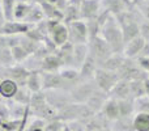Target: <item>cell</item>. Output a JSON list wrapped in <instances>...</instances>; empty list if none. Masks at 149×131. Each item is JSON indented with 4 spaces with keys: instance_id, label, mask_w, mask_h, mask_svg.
I'll return each mask as SVG.
<instances>
[{
    "instance_id": "9a60e30c",
    "label": "cell",
    "mask_w": 149,
    "mask_h": 131,
    "mask_svg": "<svg viewBox=\"0 0 149 131\" xmlns=\"http://www.w3.org/2000/svg\"><path fill=\"white\" fill-rule=\"evenodd\" d=\"M80 106H81V104H74V102L68 104L62 110L58 111V119H60L63 123H68V122H72V121H79Z\"/></svg>"
},
{
    "instance_id": "f35d334b",
    "label": "cell",
    "mask_w": 149,
    "mask_h": 131,
    "mask_svg": "<svg viewBox=\"0 0 149 131\" xmlns=\"http://www.w3.org/2000/svg\"><path fill=\"white\" fill-rule=\"evenodd\" d=\"M136 8H137V11L140 12L141 17L145 18L147 21H149V0L143 1V3H137Z\"/></svg>"
},
{
    "instance_id": "bcb514c9",
    "label": "cell",
    "mask_w": 149,
    "mask_h": 131,
    "mask_svg": "<svg viewBox=\"0 0 149 131\" xmlns=\"http://www.w3.org/2000/svg\"><path fill=\"white\" fill-rule=\"evenodd\" d=\"M95 131H109V130H95Z\"/></svg>"
},
{
    "instance_id": "5bb4252c",
    "label": "cell",
    "mask_w": 149,
    "mask_h": 131,
    "mask_svg": "<svg viewBox=\"0 0 149 131\" xmlns=\"http://www.w3.org/2000/svg\"><path fill=\"white\" fill-rule=\"evenodd\" d=\"M107 98H109L107 93L102 92V90H100V89H95L94 93L88 98L85 105H86L94 114H98L102 111V108H103V105H105V102L107 101Z\"/></svg>"
},
{
    "instance_id": "d6a6232c",
    "label": "cell",
    "mask_w": 149,
    "mask_h": 131,
    "mask_svg": "<svg viewBox=\"0 0 149 131\" xmlns=\"http://www.w3.org/2000/svg\"><path fill=\"white\" fill-rule=\"evenodd\" d=\"M10 53H12L13 60H15V62H17V63L22 62V60H25L26 58L29 57V54L26 53V50L24 49L20 43L16 45V46H13L12 49H10Z\"/></svg>"
},
{
    "instance_id": "277c9868",
    "label": "cell",
    "mask_w": 149,
    "mask_h": 131,
    "mask_svg": "<svg viewBox=\"0 0 149 131\" xmlns=\"http://www.w3.org/2000/svg\"><path fill=\"white\" fill-rule=\"evenodd\" d=\"M118 76L120 80L126 81H135V80H145L148 77V74H145L139 66L136 60L126 58L122 64L120 69L118 71Z\"/></svg>"
},
{
    "instance_id": "8d00e7d4",
    "label": "cell",
    "mask_w": 149,
    "mask_h": 131,
    "mask_svg": "<svg viewBox=\"0 0 149 131\" xmlns=\"http://www.w3.org/2000/svg\"><path fill=\"white\" fill-rule=\"evenodd\" d=\"M45 126H46V121L37 118V119H34L30 125H26L25 131H43Z\"/></svg>"
},
{
    "instance_id": "83f0119b",
    "label": "cell",
    "mask_w": 149,
    "mask_h": 131,
    "mask_svg": "<svg viewBox=\"0 0 149 131\" xmlns=\"http://www.w3.org/2000/svg\"><path fill=\"white\" fill-rule=\"evenodd\" d=\"M134 127L135 131H149V114L135 113Z\"/></svg>"
},
{
    "instance_id": "ee69618b",
    "label": "cell",
    "mask_w": 149,
    "mask_h": 131,
    "mask_svg": "<svg viewBox=\"0 0 149 131\" xmlns=\"http://www.w3.org/2000/svg\"><path fill=\"white\" fill-rule=\"evenodd\" d=\"M144 88H145V93H147V96H149V76L144 80Z\"/></svg>"
},
{
    "instance_id": "74e56055",
    "label": "cell",
    "mask_w": 149,
    "mask_h": 131,
    "mask_svg": "<svg viewBox=\"0 0 149 131\" xmlns=\"http://www.w3.org/2000/svg\"><path fill=\"white\" fill-rule=\"evenodd\" d=\"M139 28H140V36L144 38L145 42H149V21L141 17V20L139 21Z\"/></svg>"
},
{
    "instance_id": "7c38bea8",
    "label": "cell",
    "mask_w": 149,
    "mask_h": 131,
    "mask_svg": "<svg viewBox=\"0 0 149 131\" xmlns=\"http://www.w3.org/2000/svg\"><path fill=\"white\" fill-rule=\"evenodd\" d=\"M31 25L26 22H17V21H5L4 25L0 28V34L4 36H16V34H26L30 30Z\"/></svg>"
},
{
    "instance_id": "4dcf8cb0",
    "label": "cell",
    "mask_w": 149,
    "mask_h": 131,
    "mask_svg": "<svg viewBox=\"0 0 149 131\" xmlns=\"http://www.w3.org/2000/svg\"><path fill=\"white\" fill-rule=\"evenodd\" d=\"M29 90H28V88H24V87H21V88H18V90H17V93H16V96L13 98H15V101L18 104V105H22V106H29V104H30V97H31V95H29Z\"/></svg>"
},
{
    "instance_id": "3957f363",
    "label": "cell",
    "mask_w": 149,
    "mask_h": 131,
    "mask_svg": "<svg viewBox=\"0 0 149 131\" xmlns=\"http://www.w3.org/2000/svg\"><path fill=\"white\" fill-rule=\"evenodd\" d=\"M88 49H89V55H92L93 59L97 62L98 67L114 54L111 47L101 36L90 38L88 41Z\"/></svg>"
},
{
    "instance_id": "603a6c76",
    "label": "cell",
    "mask_w": 149,
    "mask_h": 131,
    "mask_svg": "<svg viewBox=\"0 0 149 131\" xmlns=\"http://www.w3.org/2000/svg\"><path fill=\"white\" fill-rule=\"evenodd\" d=\"M26 88L30 93H37L42 90V76L39 71H30L26 79Z\"/></svg>"
},
{
    "instance_id": "7a4b0ae2",
    "label": "cell",
    "mask_w": 149,
    "mask_h": 131,
    "mask_svg": "<svg viewBox=\"0 0 149 131\" xmlns=\"http://www.w3.org/2000/svg\"><path fill=\"white\" fill-rule=\"evenodd\" d=\"M30 111L39 119L43 121H52V119H58V111L54 110L51 106L47 104L46 95L45 92H37L33 93L30 97V104H29Z\"/></svg>"
},
{
    "instance_id": "e575fe53",
    "label": "cell",
    "mask_w": 149,
    "mask_h": 131,
    "mask_svg": "<svg viewBox=\"0 0 149 131\" xmlns=\"http://www.w3.org/2000/svg\"><path fill=\"white\" fill-rule=\"evenodd\" d=\"M13 60L9 47L0 46V64H9Z\"/></svg>"
},
{
    "instance_id": "d590c367",
    "label": "cell",
    "mask_w": 149,
    "mask_h": 131,
    "mask_svg": "<svg viewBox=\"0 0 149 131\" xmlns=\"http://www.w3.org/2000/svg\"><path fill=\"white\" fill-rule=\"evenodd\" d=\"M65 123H63L60 119H52V121H47L46 126L43 131H62Z\"/></svg>"
},
{
    "instance_id": "ba28073f",
    "label": "cell",
    "mask_w": 149,
    "mask_h": 131,
    "mask_svg": "<svg viewBox=\"0 0 149 131\" xmlns=\"http://www.w3.org/2000/svg\"><path fill=\"white\" fill-rule=\"evenodd\" d=\"M68 28V42L72 45L79 43H88L89 34H88L86 22L84 20H77L73 22L67 24Z\"/></svg>"
},
{
    "instance_id": "2e32d148",
    "label": "cell",
    "mask_w": 149,
    "mask_h": 131,
    "mask_svg": "<svg viewBox=\"0 0 149 131\" xmlns=\"http://www.w3.org/2000/svg\"><path fill=\"white\" fill-rule=\"evenodd\" d=\"M4 72H7V79H10L13 81L17 83V85L24 87L26 84V79H28V75L30 71L25 68V67L21 66H16V67H8L4 68Z\"/></svg>"
},
{
    "instance_id": "ffe728a7",
    "label": "cell",
    "mask_w": 149,
    "mask_h": 131,
    "mask_svg": "<svg viewBox=\"0 0 149 131\" xmlns=\"http://www.w3.org/2000/svg\"><path fill=\"white\" fill-rule=\"evenodd\" d=\"M101 113L103 114V116L106 117V118L109 119V121H115V119H118L119 117V106H118V100H115V98H111L109 97L107 101L105 102V105H103L102 108V111Z\"/></svg>"
},
{
    "instance_id": "ac0fdd59",
    "label": "cell",
    "mask_w": 149,
    "mask_h": 131,
    "mask_svg": "<svg viewBox=\"0 0 149 131\" xmlns=\"http://www.w3.org/2000/svg\"><path fill=\"white\" fill-rule=\"evenodd\" d=\"M63 63L56 54H49L45 57L41 62V71L42 72H59L62 69Z\"/></svg>"
},
{
    "instance_id": "c3c4849f",
    "label": "cell",
    "mask_w": 149,
    "mask_h": 131,
    "mask_svg": "<svg viewBox=\"0 0 149 131\" xmlns=\"http://www.w3.org/2000/svg\"><path fill=\"white\" fill-rule=\"evenodd\" d=\"M148 76H149V75H148Z\"/></svg>"
},
{
    "instance_id": "cb8c5ba5",
    "label": "cell",
    "mask_w": 149,
    "mask_h": 131,
    "mask_svg": "<svg viewBox=\"0 0 149 131\" xmlns=\"http://www.w3.org/2000/svg\"><path fill=\"white\" fill-rule=\"evenodd\" d=\"M111 131H135L134 116L132 117H119L111 122Z\"/></svg>"
},
{
    "instance_id": "8fae6325",
    "label": "cell",
    "mask_w": 149,
    "mask_h": 131,
    "mask_svg": "<svg viewBox=\"0 0 149 131\" xmlns=\"http://www.w3.org/2000/svg\"><path fill=\"white\" fill-rule=\"evenodd\" d=\"M102 11V0H82L80 4L81 20H95Z\"/></svg>"
},
{
    "instance_id": "4316f807",
    "label": "cell",
    "mask_w": 149,
    "mask_h": 131,
    "mask_svg": "<svg viewBox=\"0 0 149 131\" xmlns=\"http://www.w3.org/2000/svg\"><path fill=\"white\" fill-rule=\"evenodd\" d=\"M130 95L134 100L141 98L147 96L144 88V80H135V81H130Z\"/></svg>"
},
{
    "instance_id": "b9f144b4",
    "label": "cell",
    "mask_w": 149,
    "mask_h": 131,
    "mask_svg": "<svg viewBox=\"0 0 149 131\" xmlns=\"http://www.w3.org/2000/svg\"><path fill=\"white\" fill-rule=\"evenodd\" d=\"M140 57H149V42H145L144 49H143V51H141V54H140Z\"/></svg>"
},
{
    "instance_id": "7dc6e473",
    "label": "cell",
    "mask_w": 149,
    "mask_h": 131,
    "mask_svg": "<svg viewBox=\"0 0 149 131\" xmlns=\"http://www.w3.org/2000/svg\"><path fill=\"white\" fill-rule=\"evenodd\" d=\"M132 1H134V3H135V4H136V0H132Z\"/></svg>"
},
{
    "instance_id": "d4e9b609",
    "label": "cell",
    "mask_w": 149,
    "mask_h": 131,
    "mask_svg": "<svg viewBox=\"0 0 149 131\" xmlns=\"http://www.w3.org/2000/svg\"><path fill=\"white\" fill-rule=\"evenodd\" d=\"M18 90V85L16 81L10 79H4L0 83V95L4 98H13Z\"/></svg>"
},
{
    "instance_id": "e0dca14e",
    "label": "cell",
    "mask_w": 149,
    "mask_h": 131,
    "mask_svg": "<svg viewBox=\"0 0 149 131\" xmlns=\"http://www.w3.org/2000/svg\"><path fill=\"white\" fill-rule=\"evenodd\" d=\"M98 68V64L92 55H88V58L85 59V62L82 63V66L79 68L80 74V81H86V80H93L94 74Z\"/></svg>"
},
{
    "instance_id": "f6af8a7d",
    "label": "cell",
    "mask_w": 149,
    "mask_h": 131,
    "mask_svg": "<svg viewBox=\"0 0 149 131\" xmlns=\"http://www.w3.org/2000/svg\"><path fill=\"white\" fill-rule=\"evenodd\" d=\"M62 131H71V130L67 127V125H64V127H63V130H62Z\"/></svg>"
},
{
    "instance_id": "6da1fadb",
    "label": "cell",
    "mask_w": 149,
    "mask_h": 131,
    "mask_svg": "<svg viewBox=\"0 0 149 131\" xmlns=\"http://www.w3.org/2000/svg\"><path fill=\"white\" fill-rule=\"evenodd\" d=\"M100 36L107 42V45L111 47L113 53L123 54V49H124L123 34H122V29L114 16H111V17L103 24V26L101 28Z\"/></svg>"
},
{
    "instance_id": "484cf974",
    "label": "cell",
    "mask_w": 149,
    "mask_h": 131,
    "mask_svg": "<svg viewBox=\"0 0 149 131\" xmlns=\"http://www.w3.org/2000/svg\"><path fill=\"white\" fill-rule=\"evenodd\" d=\"M119 116L120 117H132L135 116V100L134 98H126V100H119Z\"/></svg>"
},
{
    "instance_id": "836d02e7",
    "label": "cell",
    "mask_w": 149,
    "mask_h": 131,
    "mask_svg": "<svg viewBox=\"0 0 149 131\" xmlns=\"http://www.w3.org/2000/svg\"><path fill=\"white\" fill-rule=\"evenodd\" d=\"M135 113L149 114V96H144L141 98L135 100Z\"/></svg>"
},
{
    "instance_id": "7bdbcfd3",
    "label": "cell",
    "mask_w": 149,
    "mask_h": 131,
    "mask_svg": "<svg viewBox=\"0 0 149 131\" xmlns=\"http://www.w3.org/2000/svg\"><path fill=\"white\" fill-rule=\"evenodd\" d=\"M5 18H4V13H3V8H1V3H0V28L4 25Z\"/></svg>"
},
{
    "instance_id": "60d3db41",
    "label": "cell",
    "mask_w": 149,
    "mask_h": 131,
    "mask_svg": "<svg viewBox=\"0 0 149 131\" xmlns=\"http://www.w3.org/2000/svg\"><path fill=\"white\" fill-rule=\"evenodd\" d=\"M65 125L71 131H85V123L81 121H72Z\"/></svg>"
},
{
    "instance_id": "f1b7e54d",
    "label": "cell",
    "mask_w": 149,
    "mask_h": 131,
    "mask_svg": "<svg viewBox=\"0 0 149 131\" xmlns=\"http://www.w3.org/2000/svg\"><path fill=\"white\" fill-rule=\"evenodd\" d=\"M45 17V13H43V9H42L41 5H34L31 7L30 12L29 15L26 16V24H34V22H41Z\"/></svg>"
},
{
    "instance_id": "30bf717a",
    "label": "cell",
    "mask_w": 149,
    "mask_h": 131,
    "mask_svg": "<svg viewBox=\"0 0 149 131\" xmlns=\"http://www.w3.org/2000/svg\"><path fill=\"white\" fill-rule=\"evenodd\" d=\"M41 76H42V89L43 90L63 89L70 92V87L59 75V72H41Z\"/></svg>"
},
{
    "instance_id": "7402d4cb",
    "label": "cell",
    "mask_w": 149,
    "mask_h": 131,
    "mask_svg": "<svg viewBox=\"0 0 149 131\" xmlns=\"http://www.w3.org/2000/svg\"><path fill=\"white\" fill-rule=\"evenodd\" d=\"M124 59H126V57H124L123 54H116V53H114V54L111 55L109 59H106L100 67L103 69H107V71L116 72V74H118V71L120 69L122 64H123Z\"/></svg>"
},
{
    "instance_id": "9c48e42d",
    "label": "cell",
    "mask_w": 149,
    "mask_h": 131,
    "mask_svg": "<svg viewBox=\"0 0 149 131\" xmlns=\"http://www.w3.org/2000/svg\"><path fill=\"white\" fill-rule=\"evenodd\" d=\"M45 95H46L47 104H49V105L56 111L62 110L64 106H67L68 104L72 102L71 96H70V92L63 90V89L45 90Z\"/></svg>"
},
{
    "instance_id": "d6986e66",
    "label": "cell",
    "mask_w": 149,
    "mask_h": 131,
    "mask_svg": "<svg viewBox=\"0 0 149 131\" xmlns=\"http://www.w3.org/2000/svg\"><path fill=\"white\" fill-rule=\"evenodd\" d=\"M109 97L115 98V100H118V101L130 98L131 97V95H130V81L119 80V81L114 85V88L111 89V92L109 93Z\"/></svg>"
},
{
    "instance_id": "f546056e",
    "label": "cell",
    "mask_w": 149,
    "mask_h": 131,
    "mask_svg": "<svg viewBox=\"0 0 149 131\" xmlns=\"http://www.w3.org/2000/svg\"><path fill=\"white\" fill-rule=\"evenodd\" d=\"M30 9H31V5L26 4L24 1L17 3L15 7V12H13V18H16V20H25L26 16L30 12Z\"/></svg>"
},
{
    "instance_id": "52a82bcc",
    "label": "cell",
    "mask_w": 149,
    "mask_h": 131,
    "mask_svg": "<svg viewBox=\"0 0 149 131\" xmlns=\"http://www.w3.org/2000/svg\"><path fill=\"white\" fill-rule=\"evenodd\" d=\"M47 29L51 41L56 47L63 46L68 42V28L63 21L49 20L47 21Z\"/></svg>"
},
{
    "instance_id": "8992f818",
    "label": "cell",
    "mask_w": 149,
    "mask_h": 131,
    "mask_svg": "<svg viewBox=\"0 0 149 131\" xmlns=\"http://www.w3.org/2000/svg\"><path fill=\"white\" fill-rule=\"evenodd\" d=\"M98 89L94 80H86V81H80L77 85H74L70 90L71 100L74 104H85L88 98L94 93V90Z\"/></svg>"
},
{
    "instance_id": "ab89813d",
    "label": "cell",
    "mask_w": 149,
    "mask_h": 131,
    "mask_svg": "<svg viewBox=\"0 0 149 131\" xmlns=\"http://www.w3.org/2000/svg\"><path fill=\"white\" fill-rule=\"evenodd\" d=\"M136 63L145 74L149 75V57H137L136 59Z\"/></svg>"
},
{
    "instance_id": "1f68e13d",
    "label": "cell",
    "mask_w": 149,
    "mask_h": 131,
    "mask_svg": "<svg viewBox=\"0 0 149 131\" xmlns=\"http://www.w3.org/2000/svg\"><path fill=\"white\" fill-rule=\"evenodd\" d=\"M0 3H1L5 21H12L13 12H15V7H16V0H0Z\"/></svg>"
},
{
    "instance_id": "4fadbf2b",
    "label": "cell",
    "mask_w": 149,
    "mask_h": 131,
    "mask_svg": "<svg viewBox=\"0 0 149 131\" xmlns=\"http://www.w3.org/2000/svg\"><path fill=\"white\" fill-rule=\"evenodd\" d=\"M144 45H145V41L141 36L136 37L134 38L132 41L127 42L124 45V49H123V55L126 58H130V59H136L137 57H140L141 54L143 49H144Z\"/></svg>"
},
{
    "instance_id": "44dd1931",
    "label": "cell",
    "mask_w": 149,
    "mask_h": 131,
    "mask_svg": "<svg viewBox=\"0 0 149 131\" xmlns=\"http://www.w3.org/2000/svg\"><path fill=\"white\" fill-rule=\"evenodd\" d=\"M89 55V49H88V43H79L73 45V67L79 69L85 62V59Z\"/></svg>"
},
{
    "instance_id": "5b68a950",
    "label": "cell",
    "mask_w": 149,
    "mask_h": 131,
    "mask_svg": "<svg viewBox=\"0 0 149 131\" xmlns=\"http://www.w3.org/2000/svg\"><path fill=\"white\" fill-rule=\"evenodd\" d=\"M93 80H94L98 89L109 95V93L111 92V89L114 88V85L120 79H119L116 72H111V71H107V69H103V68H101V67H98L94 74Z\"/></svg>"
}]
</instances>
